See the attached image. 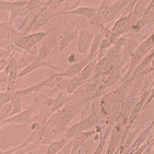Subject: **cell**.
<instances>
[{"label":"cell","instance_id":"cell-24","mask_svg":"<svg viewBox=\"0 0 154 154\" xmlns=\"http://www.w3.org/2000/svg\"><path fill=\"white\" fill-rule=\"evenodd\" d=\"M69 140H68L66 138L62 137V138L56 140L54 142L51 143L49 145L47 146L45 154H57L63 149V147L69 142Z\"/></svg>","mask_w":154,"mask_h":154},{"label":"cell","instance_id":"cell-10","mask_svg":"<svg viewBox=\"0 0 154 154\" xmlns=\"http://www.w3.org/2000/svg\"><path fill=\"white\" fill-rule=\"evenodd\" d=\"M95 33L89 29H82L79 31L77 38V51L80 54H86L89 52L93 43Z\"/></svg>","mask_w":154,"mask_h":154},{"label":"cell","instance_id":"cell-32","mask_svg":"<svg viewBox=\"0 0 154 154\" xmlns=\"http://www.w3.org/2000/svg\"><path fill=\"white\" fill-rule=\"evenodd\" d=\"M72 143H73V139L69 140V142L63 147V149L58 152L57 154H71L72 149Z\"/></svg>","mask_w":154,"mask_h":154},{"label":"cell","instance_id":"cell-6","mask_svg":"<svg viewBox=\"0 0 154 154\" xmlns=\"http://www.w3.org/2000/svg\"><path fill=\"white\" fill-rule=\"evenodd\" d=\"M59 39L60 35L50 34L42 41L38 49L36 60H46L49 57L59 54Z\"/></svg>","mask_w":154,"mask_h":154},{"label":"cell","instance_id":"cell-1","mask_svg":"<svg viewBox=\"0 0 154 154\" xmlns=\"http://www.w3.org/2000/svg\"><path fill=\"white\" fill-rule=\"evenodd\" d=\"M31 124H9L1 127V152L16 149L26 142L31 134Z\"/></svg>","mask_w":154,"mask_h":154},{"label":"cell","instance_id":"cell-26","mask_svg":"<svg viewBox=\"0 0 154 154\" xmlns=\"http://www.w3.org/2000/svg\"><path fill=\"white\" fill-rule=\"evenodd\" d=\"M13 24L8 22H2L0 23V37L1 39H9V35Z\"/></svg>","mask_w":154,"mask_h":154},{"label":"cell","instance_id":"cell-27","mask_svg":"<svg viewBox=\"0 0 154 154\" xmlns=\"http://www.w3.org/2000/svg\"><path fill=\"white\" fill-rule=\"evenodd\" d=\"M12 109L9 117L13 116L16 115V114L19 113V112H21L22 111H23V103H22V99L20 96H16V97H15V98L12 100Z\"/></svg>","mask_w":154,"mask_h":154},{"label":"cell","instance_id":"cell-18","mask_svg":"<svg viewBox=\"0 0 154 154\" xmlns=\"http://www.w3.org/2000/svg\"><path fill=\"white\" fill-rule=\"evenodd\" d=\"M97 11H98V7L81 6V7H78L73 10L67 12L65 14V16H76L86 19L87 21L91 22L97 14Z\"/></svg>","mask_w":154,"mask_h":154},{"label":"cell","instance_id":"cell-5","mask_svg":"<svg viewBox=\"0 0 154 154\" xmlns=\"http://www.w3.org/2000/svg\"><path fill=\"white\" fill-rule=\"evenodd\" d=\"M127 122L122 121L116 123L110 132V138L107 145L106 154H117L126 133Z\"/></svg>","mask_w":154,"mask_h":154},{"label":"cell","instance_id":"cell-34","mask_svg":"<svg viewBox=\"0 0 154 154\" xmlns=\"http://www.w3.org/2000/svg\"><path fill=\"white\" fill-rule=\"evenodd\" d=\"M75 59H76V55L72 53L69 56V57L68 58V63H72L75 61Z\"/></svg>","mask_w":154,"mask_h":154},{"label":"cell","instance_id":"cell-12","mask_svg":"<svg viewBox=\"0 0 154 154\" xmlns=\"http://www.w3.org/2000/svg\"><path fill=\"white\" fill-rule=\"evenodd\" d=\"M97 89V79H89L87 82L77 89L72 95V99L78 98H92L93 95L96 93Z\"/></svg>","mask_w":154,"mask_h":154},{"label":"cell","instance_id":"cell-7","mask_svg":"<svg viewBox=\"0 0 154 154\" xmlns=\"http://www.w3.org/2000/svg\"><path fill=\"white\" fill-rule=\"evenodd\" d=\"M35 109L29 108L24 109L21 112L11 116L3 121H1V127L9 124H32L38 123L37 118L35 117Z\"/></svg>","mask_w":154,"mask_h":154},{"label":"cell","instance_id":"cell-11","mask_svg":"<svg viewBox=\"0 0 154 154\" xmlns=\"http://www.w3.org/2000/svg\"><path fill=\"white\" fill-rule=\"evenodd\" d=\"M154 122H151V123L145 128V130L139 135L138 137H137V138L136 139V140H133V142L132 143V144L130 146L128 147V149H126L125 152H123L122 154H133L135 151H137L141 146H143L146 142V140L149 139V137H150L151 132H152Z\"/></svg>","mask_w":154,"mask_h":154},{"label":"cell","instance_id":"cell-23","mask_svg":"<svg viewBox=\"0 0 154 154\" xmlns=\"http://www.w3.org/2000/svg\"><path fill=\"white\" fill-rule=\"evenodd\" d=\"M46 1H38V0H35V1H27V3L25 5L23 12L19 16V18H25L27 15H29L30 12H34L35 10L41 9L43 6L46 5Z\"/></svg>","mask_w":154,"mask_h":154},{"label":"cell","instance_id":"cell-9","mask_svg":"<svg viewBox=\"0 0 154 154\" xmlns=\"http://www.w3.org/2000/svg\"><path fill=\"white\" fill-rule=\"evenodd\" d=\"M47 35V32L43 31H38L25 35L18 48L25 53H29L32 49L35 47L38 42H42Z\"/></svg>","mask_w":154,"mask_h":154},{"label":"cell","instance_id":"cell-3","mask_svg":"<svg viewBox=\"0 0 154 154\" xmlns=\"http://www.w3.org/2000/svg\"><path fill=\"white\" fill-rule=\"evenodd\" d=\"M154 48V33L152 35H149L148 37L144 39L140 45H138L135 50L134 53L132 56L131 61L130 63V66H129V70L126 74V78H130V75L133 74V71L138 66L141 62L143 61L144 58L149 54L152 49Z\"/></svg>","mask_w":154,"mask_h":154},{"label":"cell","instance_id":"cell-33","mask_svg":"<svg viewBox=\"0 0 154 154\" xmlns=\"http://www.w3.org/2000/svg\"><path fill=\"white\" fill-rule=\"evenodd\" d=\"M10 61L11 59H8V58H1V60H0V69H1V71H3V70L8 66V65L9 64Z\"/></svg>","mask_w":154,"mask_h":154},{"label":"cell","instance_id":"cell-30","mask_svg":"<svg viewBox=\"0 0 154 154\" xmlns=\"http://www.w3.org/2000/svg\"><path fill=\"white\" fill-rule=\"evenodd\" d=\"M14 1H4L0 0V12H7L10 13Z\"/></svg>","mask_w":154,"mask_h":154},{"label":"cell","instance_id":"cell-8","mask_svg":"<svg viewBox=\"0 0 154 154\" xmlns=\"http://www.w3.org/2000/svg\"><path fill=\"white\" fill-rule=\"evenodd\" d=\"M56 83H57V78H56V76H55L54 73H52L46 79L38 82L36 84L32 85V86H29V87L25 88V89H18L17 91L15 92V94L16 96H20V97L28 96L32 93L38 92L41 89L44 87H50L52 89H54L56 86Z\"/></svg>","mask_w":154,"mask_h":154},{"label":"cell","instance_id":"cell-15","mask_svg":"<svg viewBox=\"0 0 154 154\" xmlns=\"http://www.w3.org/2000/svg\"><path fill=\"white\" fill-rule=\"evenodd\" d=\"M154 23V1H151L149 6L146 10L145 13L143 16L142 19H140L135 25L132 29V32H140V30L146 26L147 25H150Z\"/></svg>","mask_w":154,"mask_h":154},{"label":"cell","instance_id":"cell-29","mask_svg":"<svg viewBox=\"0 0 154 154\" xmlns=\"http://www.w3.org/2000/svg\"><path fill=\"white\" fill-rule=\"evenodd\" d=\"M12 102L8 103L5 104V105L1 106V109H0V117H1V121L5 120V119H8V118L10 116L11 112H12Z\"/></svg>","mask_w":154,"mask_h":154},{"label":"cell","instance_id":"cell-2","mask_svg":"<svg viewBox=\"0 0 154 154\" xmlns=\"http://www.w3.org/2000/svg\"><path fill=\"white\" fill-rule=\"evenodd\" d=\"M130 1L102 2L98 7L97 14L90 23L93 26L97 24H106L111 23L121 14V12L127 6Z\"/></svg>","mask_w":154,"mask_h":154},{"label":"cell","instance_id":"cell-20","mask_svg":"<svg viewBox=\"0 0 154 154\" xmlns=\"http://www.w3.org/2000/svg\"><path fill=\"white\" fill-rule=\"evenodd\" d=\"M100 137H101V133H96L79 148L77 154H93L96 147L98 146H96V143L100 140Z\"/></svg>","mask_w":154,"mask_h":154},{"label":"cell","instance_id":"cell-13","mask_svg":"<svg viewBox=\"0 0 154 154\" xmlns=\"http://www.w3.org/2000/svg\"><path fill=\"white\" fill-rule=\"evenodd\" d=\"M89 63H90V60H89V57L87 56L85 59L82 60L81 61L72 63V65H70L69 67H68V69H66L65 71H63V72H60V73H56L55 72V74L57 76H62L65 77V78H68V79H72L73 77L76 76L77 75H79L82 72V69Z\"/></svg>","mask_w":154,"mask_h":154},{"label":"cell","instance_id":"cell-14","mask_svg":"<svg viewBox=\"0 0 154 154\" xmlns=\"http://www.w3.org/2000/svg\"><path fill=\"white\" fill-rule=\"evenodd\" d=\"M19 67H18L16 59H12L9 63V73L8 77L7 86L5 91L15 93L17 91V80L19 75Z\"/></svg>","mask_w":154,"mask_h":154},{"label":"cell","instance_id":"cell-31","mask_svg":"<svg viewBox=\"0 0 154 154\" xmlns=\"http://www.w3.org/2000/svg\"><path fill=\"white\" fill-rule=\"evenodd\" d=\"M152 143H154L153 139H149V140H147L146 142L143 145L141 146L137 151H135L133 154H143V152H145L146 149Z\"/></svg>","mask_w":154,"mask_h":154},{"label":"cell","instance_id":"cell-28","mask_svg":"<svg viewBox=\"0 0 154 154\" xmlns=\"http://www.w3.org/2000/svg\"><path fill=\"white\" fill-rule=\"evenodd\" d=\"M15 97H16L15 93H12L9 91L1 92L0 93V105L2 106L8 103H10Z\"/></svg>","mask_w":154,"mask_h":154},{"label":"cell","instance_id":"cell-4","mask_svg":"<svg viewBox=\"0 0 154 154\" xmlns=\"http://www.w3.org/2000/svg\"><path fill=\"white\" fill-rule=\"evenodd\" d=\"M99 125H100V118L96 112H93L86 118L79 121V123H76L69 128L68 130L62 137L66 138L68 140H72L78 133L94 130Z\"/></svg>","mask_w":154,"mask_h":154},{"label":"cell","instance_id":"cell-19","mask_svg":"<svg viewBox=\"0 0 154 154\" xmlns=\"http://www.w3.org/2000/svg\"><path fill=\"white\" fill-rule=\"evenodd\" d=\"M72 95H69L66 92L63 93V92H60L59 93L58 96H56V98L53 100V103L51 105L50 112L51 113H55L57 111H59L61 108H63L67 103L72 100Z\"/></svg>","mask_w":154,"mask_h":154},{"label":"cell","instance_id":"cell-22","mask_svg":"<svg viewBox=\"0 0 154 154\" xmlns=\"http://www.w3.org/2000/svg\"><path fill=\"white\" fill-rule=\"evenodd\" d=\"M88 81H89L88 79H86L83 75L79 73L76 76L69 79V82L66 89V92L69 95H72L80 86L84 85Z\"/></svg>","mask_w":154,"mask_h":154},{"label":"cell","instance_id":"cell-21","mask_svg":"<svg viewBox=\"0 0 154 154\" xmlns=\"http://www.w3.org/2000/svg\"><path fill=\"white\" fill-rule=\"evenodd\" d=\"M104 38H105L104 35L102 32H100L95 33L93 43H92L91 47H90V49H89V54H88V57H89L90 62H93L96 60V56L98 55L99 50H100V44H101L102 40Z\"/></svg>","mask_w":154,"mask_h":154},{"label":"cell","instance_id":"cell-25","mask_svg":"<svg viewBox=\"0 0 154 154\" xmlns=\"http://www.w3.org/2000/svg\"><path fill=\"white\" fill-rule=\"evenodd\" d=\"M27 1H14V3L9 13V23L13 24L15 19L17 17H19Z\"/></svg>","mask_w":154,"mask_h":154},{"label":"cell","instance_id":"cell-17","mask_svg":"<svg viewBox=\"0 0 154 154\" xmlns=\"http://www.w3.org/2000/svg\"><path fill=\"white\" fill-rule=\"evenodd\" d=\"M39 9L30 12L29 14L27 15L23 19L22 23L19 24V27L16 28L18 31L20 32L23 35H28V34L32 33L31 32H32V30H33L35 20H36V18L37 16H38V10Z\"/></svg>","mask_w":154,"mask_h":154},{"label":"cell","instance_id":"cell-16","mask_svg":"<svg viewBox=\"0 0 154 154\" xmlns=\"http://www.w3.org/2000/svg\"><path fill=\"white\" fill-rule=\"evenodd\" d=\"M42 67H48V68L51 69L53 71H60L62 69L61 67H58L56 66H53V64L48 63L46 60H35V61L32 62V63H30L28 66H26V68L23 69L21 72H19V78H21V77H24L26 75H29L31 72H34L35 69H38L39 68H42Z\"/></svg>","mask_w":154,"mask_h":154}]
</instances>
